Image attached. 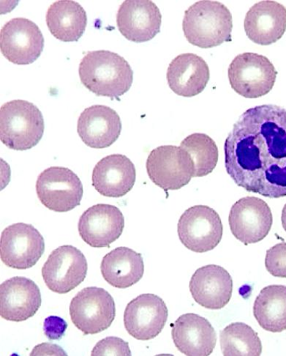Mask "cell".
I'll use <instances>...</instances> for the list:
<instances>
[{"instance_id":"obj_1","label":"cell","mask_w":286,"mask_h":356,"mask_svg":"<svg viewBox=\"0 0 286 356\" xmlns=\"http://www.w3.org/2000/svg\"><path fill=\"white\" fill-rule=\"evenodd\" d=\"M225 165L249 193L286 197V108L272 104L244 112L225 142Z\"/></svg>"},{"instance_id":"obj_2","label":"cell","mask_w":286,"mask_h":356,"mask_svg":"<svg viewBox=\"0 0 286 356\" xmlns=\"http://www.w3.org/2000/svg\"><path fill=\"white\" fill-rule=\"evenodd\" d=\"M81 83L90 92L112 99H119L131 88L133 72L129 63L118 54L99 50L89 51L79 65Z\"/></svg>"},{"instance_id":"obj_3","label":"cell","mask_w":286,"mask_h":356,"mask_svg":"<svg viewBox=\"0 0 286 356\" xmlns=\"http://www.w3.org/2000/svg\"><path fill=\"white\" fill-rule=\"evenodd\" d=\"M183 29L190 44L213 48L233 40V15L223 3L203 0L185 12Z\"/></svg>"},{"instance_id":"obj_4","label":"cell","mask_w":286,"mask_h":356,"mask_svg":"<svg viewBox=\"0 0 286 356\" xmlns=\"http://www.w3.org/2000/svg\"><path fill=\"white\" fill-rule=\"evenodd\" d=\"M44 129L42 113L31 102L15 100L0 108V139L11 149H32L42 140Z\"/></svg>"},{"instance_id":"obj_5","label":"cell","mask_w":286,"mask_h":356,"mask_svg":"<svg viewBox=\"0 0 286 356\" xmlns=\"http://www.w3.org/2000/svg\"><path fill=\"white\" fill-rule=\"evenodd\" d=\"M277 75L274 65L267 57L252 52L239 54L228 70L231 88L246 99L264 97L274 88Z\"/></svg>"},{"instance_id":"obj_6","label":"cell","mask_w":286,"mask_h":356,"mask_svg":"<svg viewBox=\"0 0 286 356\" xmlns=\"http://www.w3.org/2000/svg\"><path fill=\"white\" fill-rule=\"evenodd\" d=\"M69 312L73 323L85 335L106 331L116 317L114 298L97 286L85 287L78 292L72 300Z\"/></svg>"},{"instance_id":"obj_7","label":"cell","mask_w":286,"mask_h":356,"mask_svg":"<svg viewBox=\"0 0 286 356\" xmlns=\"http://www.w3.org/2000/svg\"><path fill=\"white\" fill-rule=\"evenodd\" d=\"M177 232L187 250L205 253L221 243L224 226L219 214L214 209L207 205H196L181 216Z\"/></svg>"},{"instance_id":"obj_8","label":"cell","mask_w":286,"mask_h":356,"mask_svg":"<svg viewBox=\"0 0 286 356\" xmlns=\"http://www.w3.org/2000/svg\"><path fill=\"white\" fill-rule=\"evenodd\" d=\"M146 168L151 180L166 191L179 190L194 177L192 159L180 146L162 145L153 149Z\"/></svg>"},{"instance_id":"obj_9","label":"cell","mask_w":286,"mask_h":356,"mask_svg":"<svg viewBox=\"0 0 286 356\" xmlns=\"http://www.w3.org/2000/svg\"><path fill=\"white\" fill-rule=\"evenodd\" d=\"M83 185L70 169L51 167L40 173L36 182V193L40 202L58 213L71 211L81 204Z\"/></svg>"},{"instance_id":"obj_10","label":"cell","mask_w":286,"mask_h":356,"mask_svg":"<svg viewBox=\"0 0 286 356\" xmlns=\"http://www.w3.org/2000/svg\"><path fill=\"white\" fill-rule=\"evenodd\" d=\"M87 270V260L84 254L73 245H64L50 254L42 272L51 291L66 294L85 281Z\"/></svg>"},{"instance_id":"obj_11","label":"cell","mask_w":286,"mask_h":356,"mask_svg":"<svg viewBox=\"0 0 286 356\" xmlns=\"http://www.w3.org/2000/svg\"><path fill=\"white\" fill-rule=\"evenodd\" d=\"M45 252V241L31 225L17 223L2 232L0 254L8 267L25 270L35 266Z\"/></svg>"},{"instance_id":"obj_12","label":"cell","mask_w":286,"mask_h":356,"mask_svg":"<svg viewBox=\"0 0 286 356\" xmlns=\"http://www.w3.org/2000/svg\"><path fill=\"white\" fill-rule=\"evenodd\" d=\"M44 42L38 26L25 18L10 20L0 33V47L3 56L17 65H29L36 61L43 52Z\"/></svg>"},{"instance_id":"obj_13","label":"cell","mask_w":286,"mask_h":356,"mask_svg":"<svg viewBox=\"0 0 286 356\" xmlns=\"http://www.w3.org/2000/svg\"><path fill=\"white\" fill-rule=\"evenodd\" d=\"M228 223L233 236L244 245L256 243L269 234L274 216L268 204L255 197H245L231 207Z\"/></svg>"},{"instance_id":"obj_14","label":"cell","mask_w":286,"mask_h":356,"mask_svg":"<svg viewBox=\"0 0 286 356\" xmlns=\"http://www.w3.org/2000/svg\"><path fill=\"white\" fill-rule=\"evenodd\" d=\"M169 310L163 300L154 294L136 297L127 305L124 325L135 339L147 341L158 337L165 328Z\"/></svg>"},{"instance_id":"obj_15","label":"cell","mask_w":286,"mask_h":356,"mask_svg":"<svg viewBox=\"0 0 286 356\" xmlns=\"http://www.w3.org/2000/svg\"><path fill=\"white\" fill-rule=\"evenodd\" d=\"M125 217L115 205L98 204L86 210L79 218L81 238L91 248H110L122 234Z\"/></svg>"},{"instance_id":"obj_16","label":"cell","mask_w":286,"mask_h":356,"mask_svg":"<svg viewBox=\"0 0 286 356\" xmlns=\"http://www.w3.org/2000/svg\"><path fill=\"white\" fill-rule=\"evenodd\" d=\"M161 24V13L151 0H126L117 15L120 33L135 43L154 38L160 31Z\"/></svg>"},{"instance_id":"obj_17","label":"cell","mask_w":286,"mask_h":356,"mask_svg":"<svg viewBox=\"0 0 286 356\" xmlns=\"http://www.w3.org/2000/svg\"><path fill=\"white\" fill-rule=\"evenodd\" d=\"M42 303L38 286L28 278L12 277L0 286V316L6 321L28 320L35 316Z\"/></svg>"},{"instance_id":"obj_18","label":"cell","mask_w":286,"mask_h":356,"mask_svg":"<svg viewBox=\"0 0 286 356\" xmlns=\"http://www.w3.org/2000/svg\"><path fill=\"white\" fill-rule=\"evenodd\" d=\"M189 287L198 305L219 310L225 307L233 296V280L224 268L209 265L196 270Z\"/></svg>"},{"instance_id":"obj_19","label":"cell","mask_w":286,"mask_h":356,"mask_svg":"<svg viewBox=\"0 0 286 356\" xmlns=\"http://www.w3.org/2000/svg\"><path fill=\"white\" fill-rule=\"evenodd\" d=\"M121 128L117 113L103 105H94L85 108L77 123L80 138L94 149H104L112 145L119 138Z\"/></svg>"},{"instance_id":"obj_20","label":"cell","mask_w":286,"mask_h":356,"mask_svg":"<svg viewBox=\"0 0 286 356\" xmlns=\"http://www.w3.org/2000/svg\"><path fill=\"white\" fill-rule=\"evenodd\" d=\"M171 337L177 350L187 356H209L217 343L213 326L194 313L183 314L175 321Z\"/></svg>"},{"instance_id":"obj_21","label":"cell","mask_w":286,"mask_h":356,"mask_svg":"<svg viewBox=\"0 0 286 356\" xmlns=\"http://www.w3.org/2000/svg\"><path fill=\"white\" fill-rule=\"evenodd\" d=\"M136 170L125 155L113 154L102 159L93 169L92 186L102 196L119 198L126 196L134 186Z\"/></svg>"},{"instance_id":"obj_22","label":"cell","mask_w":286,"mask_h":356,"mask_svg":"<svg viewBox=\"0 0 286 356\" xmlns=\"http://www.w3.org/2000/svg\"><path fill=\"white\" fill-rule=\"evenodd\" d=\"M244 27L253 43L262 46L275 44L286 31V8L271 0L258 2L248 11Z\"/></svg>"},{"instance_id":"obj_23","label":"cell","mask_w":286,"mask_h":356,"mask_svg":"<svg viewBox=\"0 0 286 356\" xmlns=\"http://www.w3.org/2000/svg\"><path fill=\"white\" fill-rule=\"evenodd\" d=\"M167 76L174 93L183 97H194L207 87L210 79V67L196 54H182L171 62Z\"/></svg>"},{"instance_id":"obj_24","label":"cell","mask_w":286,"mask_h":356,"mask_svg":"<svg viewBox=\"0 0 286 356\" xmlns=\"http://www.w3.org/2000/svg\"><path fill=\"white\" fill-rule=\"evenodd\" d=\"M101 271L107 283L118 289H127L142 279L144 259L131 249L118 248L103 257Z\"/></svg>"},{"instance_id":"obj_25","label":"cell","mask_w":286,"mask_h":356,"mask_svg":"<svg viewBox=\"0 0 286 356\" xmlns=\"http://www.w3.org/2000/svg\"><path fill=\"white\" fill-rule=\"evenodd\" d=\"M46 19L51 35L63 42L78 41L87 25L86 11L72 0L53 3L47 10Z\"/></svg>"},{"instance_id":"obj_26","label":"cell","mask_w":286,"mask_h":356,"mask_svg":"<svg viewBox=\"0 0 286 356\" xmlns=\"http://www.w3.org/2000/svg\"><path fill=\"white\" fill-rule=\"evenodd\" d=\"M253 316L267 332L285 331L286 286L274 284L264 287L255 300Z\"/></svg>"},{"instance_id":"obj_27","label":"cell","mask_w":286,"mask_h":356,"mask_svg":"<svg viewBox=\"0 0 286 356\" xmlns=\"http://www.w3.org/2000/svg\"><path fill=\"white\" fill-rule=\"evenodd\" d=\"M224 356H260L262 353V341L253 328L243 323L226 326L220 335Z\"/></svg>"},{"instance_id":"obj_28","label":"cell","mask_w":286,"mask_h":356,"mask_svg":"<svg viewBox=\"0 0 286 356\" xmlns=\"http://www.w3.org/2000/svg\"><path fill=\"white\" fill-rule=\"evenodd\" d=\"M180 147L189 154L194 164V177L212 173L219 161V148L210 136L195 133L185 138Z\"/></svg>"},{"instance_id":"obj_29","label":"cell","mask_w":286,"mask_h":356,"mask_svg":"<svg viewBox=\"0 0 286 356\" xmlns=\"http://www.w3.org/2000/svg\"><path fill=\"white\" fill-rule=\"evenodd\" d=\"M265 266L271 275L286 279V243H280L267 250Z\"/></svg>"},{"instance_id":"obj_30","label":"cell","mask_w":286,"mask_h":356,"mask_svg":"<svg viewBox=\"0 0 286 356\" xmlns=\"http://www.w3.org/2000/svg\"><path fill=\"white\" fill-rule=\"evenodd\" d=\"M92 356L120 355L131 356L127 341L116 337H108L98 342L91 353Z\"/></svg>"},{"instance_id":"obj_31","label":"cell","mask_w":286,"mask_h":356,"mask_svg":"<svg viewBox=\"0 0 286 356\" xmlns=\"http://www.w3.org/2000/svg\"><path fill=\"white\" fill-rule=\"evenodd\" d=\"M67 323L61 318L50 316L44 321V331L50 340H59L65 335Z\"/></svg>"},{"instance_id":"obj_32","label":"cell","mask_w":286,"mask_h":356,"mask_svg":"<svg viewBox=\"0 0 286 356\" xmlns=\"http://www.w3.org/2000/svg\"><path fill=\"white\" fill-rule=\"evenodd\" d=\"M31 355H67V353L57 345L43 343L35 347Z\"/></svg>"},{"instance_id":"obj_33","label":"cell","mask_w":286,"mask_h":356,"mask_svg":"<svg viewBox=\"0 0 286 356\" xmlns=\"http://www.w3.org/2000/svg\"><path fill=\"white\" fill-rule=\"evenodd\" d=\"M281 222L284 230L286 232V204L282 211Z\"/></svg>"}]
</instances>
